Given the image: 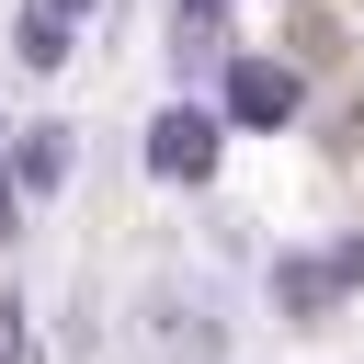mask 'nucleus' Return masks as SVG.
Here are the masks:
<instances>
[{
	"label": "nucleus",
	"mask_w": 364,
	"mask_h": 364,
	"mask_svg": "<svg viewBox=\"0 0 364 364\" xmlns=\"http://www.w3.org/2000/svg\"><path fill=\"white\" fill-rule=\"evenodd\" d=\"M296 102H307V80L284 68V57H228V80H216V125H296Z\"/></svg>",
	"instance_id": "1"
},
{
	"label": "nucleus",
	"mask_w": 364,
	"mask_h": 364,
	"mask_svg": "<svg viewBox=\"0 0 364 364\" xmlns=\"http://www.w3.org/2000/svg\"><path fill=\"white\" fill-rule=\"evenodd\" d=\"M148 171H159V182H205V171H216V114H205V102H171V114L148 125Z\"/></svg>",
	"instance_id": "2"
},
{
	"label": "nucleus",
	"mask_w": 364,
	"mask_h": 364,
	"mask_svg": "<svg viewBox=\"0 0 364 364\" xmlns=\"http://www.w3.org/2000/svg\"><path fill=\"white\" fill-rule=\"evenodd\" d=\"M11 182H23V193H57V182H68V125H34L23 159H11Z\"/></svg>",
	"instance_id": "3"
},
{
	"label": "nucleus",
	"mask_w": 364,
	"mask_h": 364,
	"mask_svg": "<svg viewBox=\"0 0 364 364\" xmlns=\"http://www.w3.org/2000/svg\"><path fill=\"white\" fill-rule=\"evenodd\" d=\"M68 46H80V23H57L46 0L23 11V68H68Z\"/></svg>",
	"instance_id": "4"
},
{
	"label": "nucleus",
	"mask_w": 364,
	"mask_h": 364,
	"mask_svg": "<svg viewBox=\"0 0 364 364\" xmlns=\"http://www.w3.org/2000/svg\"><path fill=\"white\" fill-rule=\"evenodd\" d=\"M273 296H284V307H330L341 273H330V262H273Z\"/></svg>",
	"instance_id": "5"
},
{
	"label": "nucleus",
	"mask_w": 364,
	"mask_h": 364,
	"mask_svg": "<svg viewBox=\"0 0 364 364\" xmlns=\"http://www.w3.org/2000/svg\"><path fill=\"white\" fill-rule=\"evenodd\" d=\"M0 239H23V182H11V159H0Z\"/></svg>",
	"instance_id": "6"
},
{
	"label": "nucleus",
	"mask_w": 364,
	"mask_h": 364,
	"mask_svg": "<svg viewBox=\"0 0 364 364\" xmlns=\"http://www.w3.org/2000/svg\"><path fill=\"white\" fill-rule=\"evenodd\" d=\"M0 364H23V318L11 307H0Z\"/></svg>",
	"instance_id": "7"
},
{
	"label": "nucleus",
	"mask_w": 364,
	"mask_h": 364,
	"mask_svg": "<svg viewBox=\"0 0 364 364\" xmlns=\"http://www.w3.org/2000/svg\"><path fill=\"white\" fill-rule=\"evenodd\" d=\"M46 11H57V23H80V11H91V0H46Z\"/></svg>",
	"instance_id": "8"
}]
</instances>
